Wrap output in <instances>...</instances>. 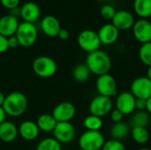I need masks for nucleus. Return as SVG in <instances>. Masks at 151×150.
I'll return each instance as SVG.
<instances>
[{"label":"nucleus","mask_w":151,"mask_h":150,"mask_svg":"<svg viewBox=\"0 0 151 150\" xmlns=\"http://www.w3.org/2000/svg\"><path fill=\"white\" fill-rule=\"evenodd\" d=\"M85 64L89 69L90 72L96 75L97 77L110 73L111 69V57L105 51L101 50L88 53L87 55Z\"/></svg>","instance_id":"1"},{"label":"nucleus","mask_w":151,"mask_h":150,"mask_svg":"<svg viewBox=\"0 0 151 150\" xmlns=\"http://www.w3.org/2000/svg\"><path fill=\"white\" fill-rule=\"evenodd\" d=\"M27 105L28 101L27 96L21 92L14 91L5 95L2 107L7 116L17 118L25 113L27 109Z\"/></svg>","instance_id":"2"},{"label":"nucleus","mask_w":151,"mask_h":150,"mask_svg":"<svg viewBox=\"0 0 151 150\" xmlns=\"http://www.w3.org/2000/svg\"><path fill=\"white\" fill-rule=\"evenodd\" d=\"M32 69L35 74L41 78H50L57 73V62L50 57H37L32 64Z\"/></svg>","instance_id":"3"},{"label":"nucleus","mask_w":151,"mask_h":150,"mask_svg":"<svg viewBox=\"0 0 151 150\" xmlns=\"http://www.w3.org/2000/svg\"><path fill=\"white\" fill-rule=\"evenodd\" d=\"M37 28L34 23L23 21L19 23L15 36L18 38L19 45L25 48L31 47L37 40Z\"/></svg>","instance_id":"4"},{"label":"nucleus","mask_w":151,"mask_h":150,"mask_svg":"<svg viewBox=\"0 0 151 150\" xmlns=\"http://www.w3.org/2000/svg\"><path fill=\"white\" fill-rule=\"evenodd\" d=\"M105 138L100 131H85L79 138V147L81 150H101Z\"/></svg>","instance_id":"5"},{"label":"nucleus","mask_w":151,"mask_h":150,"mask_svg":"<svg viewBox=\"0 0 151 150\" xmlns=\"http://www.w3.org/2000/svg\"><path fill=\"white\" fill-rule=\"evenodd\" d=\"M77 42L79 47L88 54L100 50L101 46V42L97 32L92 29L82 30L77 37Z\"/></svg>","instance_id":"6"},{"label":"nucleus","mask_w":151,"mask_h":150,"mask_svg":"<svg viewBox=\"0 0 151 150\" xmlns=\"http://www.w3.org/2000/svg\"><path fill=\"white\" fill-rule=\"evenodd\" d=\"M96 88L100 95L111 98L118 93V84L116 79L110 73L100 75L96 80Z\"/></svg>","instance_id":"7"},{"label":"nucleus","mask_w":151,"mask_h":150,"mask_svg":"<svg viewBox=\"0 0 151 150\" xmlns=\"http://www.w3.org/2000/svg\"><path fill=\"white\" fill-rule=\"evenodd\" d=\"M112 110H113V102L111 98L103 96L100 95L94 97L88 105V111L90 114L94 116H97L99 118H104L109 115Z\"/></svg>","instance_id":"8"},{"label":"nucleus","mask_w":151,"mask_h":150,"mask_svg":"<svg viewBox=\"0 0 151 150\" xmlns=\"http://www.w3.org/2000/svg\"><path fill=\"white\" fill-rule=\"evenodd\" d=\"M130 92L136 99H149L151 97V80L146 76L135 78L130 84Z\"/></svg>","instance_id":"9"},{"label":"nucleus","mask_w":151,"mask_h":150,"mask_svg":"<svg viewBox=\"0 0 151 150\" xmlns=\"http://www.w3.org/2000/svg\"><path fill=\"white\" fill-rule=\"evenodd\" d=\"M53 138L59 143H69L75 137V127L71 122H58L53 130Z\"/></svg>","instance_id":"10"},{"label":"nucleus","mask_w":151,"mask_h":150,"mask_svg":"<svg viewBox=\"0 0 151 150\" xmlns=\"http://www.w3.org/2000/svg\"><path fill=\"white\" fill-rule=\"evenodd\" d=\"M136 98L130 91H124L119 93L115 100V109L119 110L124 116L131 115L135 111Z\"/></svg>","instance_id":"11"},{"label":"nucleus","mask_w":151,"mask_h":150,"mask_svg":"<svg viewBox=\"0 0 151 150\" xmlns=\"http://www.w3.org/2000/svg\"><path fill=\"white\" fill-rule=\"evenodd\" d=\"M51 114L57 122H71L76 114V108L70 102H62L55 106Z\"/></svg>","instance_id":"12"},{"label":"nucleus","mask_w":151,"mask_h":150,"mask_svg":"<svg viewBox=\"0 0 151 150\" xmlns=\"http://www.w3.org/2000/svg\"><path fill=\"white\" fill-rule=\"evenodd\" d=\"M132 29L137 42L142 44L151 42V22L147 19H140L135 21Z\"/></svg>","instance_id":"13"},{"label":"nucleus","mask_w":151,"mask_h":150,"mask_svg":"<svg viewBox=\"0 0 151 150\" xmlns=\"http://www.w3.org/2000/svg\"><path fill=\"white\" fill-rule=\"evenodd\" d=\"M135 22L134 15L127 10H119L116 11L113 19H111V24L119 31H126L131 29Z\"/></svg>","instance_id":"14"},{"label":"nucleus","mask_w":151,"mask_h":150,"mask_svg":"<svg viewBox=\"0 0 151 150\" xmlns=\"http://www.w3.org/2000/svg\"><path fill=\"white\" fill-rule=\"evenodd\" d=\"M97 34L100 39L101 44L111 45L118 41L119 36V31L111 23H109L102 26L99 28Z\"/></svg>","instance_id":"15"},{"label":"nucleus","mask_w":151,"mask_h":150,"mask_svg":"<svg viewBox=\"0 0 151 150\" xmlns=\"http://www.w3.org/2000/svg\"><path fill=\"white\" fill-rule=\"evenodd\" d=\"M19 25V22L18 20V18L15 16L7 14V15L1 17L0 18V34L7 38L10 36L15 35Z\"/></svg>","instance_id":"16"},{"label":"nucleus","mask_w":151,"mask_h":150,"mask_svg":"<svg viewBox=\"0 0 151 150\" xmlns=\"http://www.w3.org/2000/svg\"><path fill=\"white\" fill-rule=\"evenodd\" d=\"M41 28L47 36L56 37L61 29V25L57 17L53 15H47L43 17L41 21Z\"/></svg>","instance_id":"17"},{"label":"nucleus","mask_w":151,"mask_h":150,"mask_svg":"<svg viewBox=\"0 0 151 150\" xmlns=\"http://www.w3.org/2000/svg\"><path fill=\"white\" fill-rule=\"evenodd\" d=\"M41 15V9L35 2H27L20 8V16L23 21L35 23Z\"/></svg>","instance_id":"18"},{"label":"nucleus","mask_w":151,"mask_h":150,"mask_svg":"<svg viewBox=\"0 0 151 150\" xmlns=\"http://www.w3.org/2000/svg\"><path fill=\"white\" fill-rule=\"evenodd\" d=\"M19 128V135H20L24 140L31 141L35 140L40 133V130L35 121L25 120L23 121Z\"/></svg>","instance_id":"19"},{"label":"nucleus","mask_w":151,"mask_h":150,"mask_svg":"<svg viewBox=\"0 0 151 150\" xmlns=\"http://www.w3.org/2000/svg\"><path fill=\"white\" fill-rule=\"evenodd\" d=\"M19 135V128L11 121H4L0 125V141L5 143L14 141Z\"/></svg>","instance_id":"20"},{"label":"nucleus","mask_w":151,"mask_h":150,"mask_svg":"<svg viewBox=\"0 0 151 150\" xmlns=\"http://www.w3.org/2000/svg\"><path fill=\"white\" fill-rule=\"evenodd\" d=\"M130 133H131V126L130 125H128L124 121L114 123L110 129V134L111 139L117 141H122L123 140L127 139Z\"/></svg>","instance_id":"21"},{"label":"nucleus","mask_w":151,"mask_h":150,"mask_svg":"<svg viewBox=\"0 0 151 150\" xmlns=\"http://www.w3.org/2000/svg\"><path fill=\"white\" fill-rule=\"evenodd\" d=\"M35 123L40 131H42L45 133H50V132H53L58 122L56 121L52 114L44 113L38 117Z\"/></svg>","instance_id":"22"},{"label":"nucleus","mask_w":151,"mask_h":150,"mask_svg":"<svg viewBox=\"0 0 151 150\" xmlns=\"http://www.w3.org/2000/svg\"><path fill=\"white\" fill-rule=\"evenodd\" d=\"M134 11L141 19H147L151 16V0H134Z\"/></svg>","instance_id":"23"},{"label":"nucleus","mask_w":151,"mask_h":150,"mask_svg":"<svg viewBox=\"0 0 151 150\" xmlns=\"http://www.w3.org/2000/svg\"><path fill=\"white\" fill-rule=\"evenodd\" d=\"M90 75L91 72L85 63H81L76 65L73 70V80L80 83H84L88 81L90 78Z\"/></svg>","instance_id":"24"},{"label":"nucleus","mask_w":151,"mask_h":150,"mask_svg":"<svg viewBox=\"0 0 151 150\" xmlns=\"http://www.w3.org/2000/svg\"><path fill=\"white\" fill-rule=\"evenodd\" d=\"M150 123V115L146 111H137L132 114L130 119L131 127H147Z\"/></svg>","instance_id":"25"},{"label":"nucleus","mask_w":151,"mask_h":150,"mask_svg":"<svg viewBox=\"0 0 151 150\" xmlns=\"http://www.w3.org/2000/svg\"><path fill=\"white\" fill-rule=\"evenodd\" d=\"M130 134L134 141L140 145H144L148 143L150 138V132L146 127H132Z\"/></svg>","instance_id":"26"},{"label":"nucleus","mask_w":151,"mask_h":150,"mask_svg":"<svg viewBox=\"0 0 151 150\" xmlns=\"http://www.w3.org/2000/svg\"><path fill=\"white\" fill-rule=\"evenodd\" d=\"M83 126L87 131H100L104 126V121L102 118L90 114L84 118Z\"/></svg>","instance_id":"27"},{"label":"nucleus","mask_w":151,"mask_h":150,"mask_svg":"<svg viewBox=\"0 0 151 150\" xmlns=\"http://www.w3.org/2000/svg\"><path fill=\"white\" fill-rule=\"evenodd\" d=\"M138 56L140 58V61L146 66H151V42H146L141 45Z\"/></svg>","instance_id":"28"},{"label":"nucleus","mask_w":151,"mask_h":150,"mask_svg":"<svg viewBox=\"0 0 151 150\" xmlns=\"http://www.w3.org/2000/svg\"><path fill=\"white\" fill-rule=\"evenodd\" d=\"M35 150H62V148L56 139L45 138L37 144Z\"/></svg>","instance_id":"29"},{"label":"nucleus","mask_w":151,"mask_h":150,"mask_svg":"<svg viewBox=\"0 0 151 150\" xmlns=\"http://www.w3.org/2000/svg\"><path fill=\"white\" fill-rule=\"evenodd\" d=\"M102 150H127V148L121 141L111 139L105 141Z\"/></svg>","instance_id":"30"},{"label":"nucleus","mask_w":151,"mask_h":150,"mask_svg":"<svg viewBox=\"0 0 151 150\" xmlns=\"http://www.w3.org/2000/svg\"><path fill=\"white\" fill-rule=\"evenodd\" d=\"M116 11H116L115 7L111 4H104L100 9L101 16L107 20H111L113 19L114 15L116 14Z\"/></svg>","instance_id":"31"},{"label":"nucleus","mask_w":151,"mask_h":150,"mask_svg":"<svg viewBox=\"0 0 151 150\" xmlns=\"http://www.w3.org/2000/svg\"><path fill=\"white\" fill-rule=\"evenodd\" d=\"M19 1L20 0H0V3L4 8L11 11L12 9H15V8L19 7Z\"/></svg>","instance_id":"32"},{"label":"nucleus","mask_w":151,"mask_h":150,"mask_svg":"<svg viewBox=\"0 0 151 150\" xmlns=\"http://www.w3.org/2000/svg\"><path fill=\"white\" fill-rule=\"evenodd\" d=\"M110 117H111V119L113 122V124L121 122V121H123V118H124V115L117 109H114L111 111Z\"/></svg>","instance_id":"33"},{"label":"nucleus","mask_w":151,"mask_h":150,"mask_svg":"<svg viewBox=\"0 0 151 150\" xmlns=\"http://www.w3.org/2000/svg\"><path fill=\"white\" fill-rule=\"evenodd\" d=\"M8 50H9V46H8L7 37L0 34V54L6 52Z\"/></svg>","instance_id":"34"},{"label":"nucleus","mask_w":151,"mask_h":150,"mask_svg":"<svg viewBox=\"0 0 151 150\" xmlns=\"http://www.w3.org/2000/svg\"><path fill=\"white\" fill-rule=\"evenodd\" d=\"M7 42H8L9 49H14V48H17L18 46H19V40H18V38L15 35L8 37L7 38Z\"/></svg>","instance_id":"35"},{"label":"nucleus","mask_w":151,"mask_h":150,"mask_svg":"<svg viewBox=\"0 0 151 150\" xmlns=\"http://www.w3.org/2000/svg\"><path fill=\"white\" fill-rule=\"evenodd\" d=\"M135 110L142 111H146V100L144 99H136L135 101Z\"/></svg>","instance_id":"36"},{"label":"nucleus","mask_w":151,"mask_h":150,"mask_svg":"<svg viewBox=\"0 0 151 150\" xmlns=\"http://www.w3.org/2000/svg\"><path fill=\"white\" fill-rule=\"evenodd\" d=\"M58 37L60 39V40H63V41H66L69 39L70 37V33L67 29H65V28H61L58 34Z\"/></svg>","instance_id":"37"},{"label":"nucleus","mask_w":151,"mask_h":150,"mask_svg":"<svg viewBox=\"0 0 151 150\" xmlns=\"http://www.w3.org/2000/svg\"><path fill=\"white\" fill-rule=\"evenodd\" d=\"M6 113L4 111V110L3 109V107H0V125L5 121V118H6Z\"/></svg>","instance_id":"38"},{"label":"nucleus","mask_w":151,"mask_h":150,"mask_svg":"<svg viewBox=\"0 0 151 150\" xmlns=\"http://www.w3.org/2000/svg\"><path fill=\"white\" fill-rule=\"evenodd\" d=\"M146 111L151 115V97L146 100Z\"/></svg>","instance_id":"39"},{"label":"nucleus","mask_w":151,"mask_h":150,"mask_svg":"<svg viewBox=\"0 0 151 150\" xmlns=\"http://www.w3.org/2000/svg\"><path fill=\"white\" fill-rule=\"evenodd\" d=\"M4 99H5V95H4V94L2 91H0V107H2V106H3L4 102Z\"/></svg>","instance_id":"40"},{"label":"nucleus","mask_w":151,"mask_h":150,"mask_svg":"<svg viewBox=\"0 0 151 150\" xmlns=\"http://www.w3.org/2000/svg\"><path fill=\"white\" fill-rule=\"evenodd\" d=\"M146 77H147L148 79H150V80H151V66L148 67V69H147V74H146Z\"/></svg>","instance_id":"41"},{"label":"nucleus","mask_w":151,"mask_h":150,"mask_svg":"<svg viewBox=\"0 0 151 150\" xmlns=\"http://www.w3.org/2000/svg\"><path fill=\"white\" fill-rule=\"evenodd\" d=\"M137 150H151L150 149H149V148H141V149H139Z\"/></svg>","instance_id":"42"},{"label":"nucleus","mask_w":151,"mask_h":150,"mask_svg":"<svg viewBox=\"0 0 151 150\" xmlns=\"http://www.w3.org/2000/svg\"><path fill=\"white\" fill-rule=\"evenodd\" d=\"M97 1H105V0H97Z\"/></svg>","instance_id":"43"}]
</instances>
